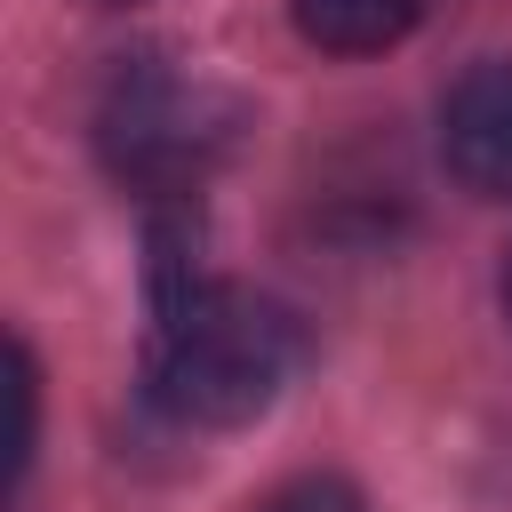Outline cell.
I'll list each match as a JSON object with an SVG mask.
<instances>
[{"instance_id": "8", "label": "cell", "mask_w": 512, "mask_h": 512, "mask_svg": "<svg viewBox=\"0 0 512 512\" xmlns=\"http://www.w3.org/2000/svg\"><path fill=\"white\" fill-rule=\"evenodd\" d=\"M88 8H136V0H88Z\"/></svg>"}, {"instance_id": "5", "label": "cell", "mask_w": 512, "mask_h": 512, "mask_svg": "<svg viewBox=\"0 0 512 512\" xmlns=\"http://www.w3.org/2000/svg\"><path fill=\"white\" fill-rule=\"evenodd\" d=\"M32 432H40V368L24 336H8V488H24L32 472Z\"/></svg>"}, {"instance_id": "6", "label": "cell", "mask_w": 512, "mask_h": 512, "mask_svg": "<svg viewBox=\"0 0 512 512\" xmlns=\"http://www.w3.org/2000/svg\"><path fill=\"white\" fill-rule=\"evenodd\" d=\"M256 512H368V504H360V488L336 480V472H296V480H280Z\"/></svg>"}, {"instance_id": "7", "label": "cell", "mask_w": 512, "mask_h": 512, "mask_svg": "<svg viewBox=\"0 0 512 512\" xmlns=\"http://www.w3.org/2000/svg\"><path fill=\"white\" fill-rule=\"evenodd\" d=\"M504 320H512V256H504Z\"/></svg>"}, {"instance_id": "1", "label": "cell", "mask_w": 512, "mask_h": 512, "mask_svg": "<svg viewBox=\"0 0 512 512\" xmlns=\"http://www.w3.org/2000/svg\"><path fill=\"white\" fill-rule=\"evenodd\" d=\"M304 360V328L288 304L232 288V280H184L152 296V352H144V392L168 424L192 432H232L256 424Z\"/></svg>"}, {"instance_id": "4", "label": "cell", "mask_w": 512, "mask_h": 512, "mask_svg": "<svg viewBox=\"0 0 512 512\" xmlns=\"http://www.w3.org/2000/svg\"><path fill=\"white\" fill-rule=\"evenodd\" d=\"M416 0H296V32L328 56H376L392 40H408Z\"/></svg>"}, {"instance_id": "2", "label": "cell", "mask_w": 512, "mask_h": 512, "mask_svg": "<svg viewBox=\"0 0 512 512\" xmlns=\"http://www.w3.org/2000/svg\"><path fill=\"white\" fill-rule=\"evenodd\" d=\"M96 144H104V168L120 184H136L152 200H176L224 152V104L200 80H184L176 64L136 56V64H120V80L96 112Z\"/></svg>"}, {"instance_id": "3", "label": "cell", "mask_w": 512, "mask_h": 512, "mask_svg": "<svg viewBox=\"0 0 512 512\" xmlns=\"http://www.w3.org/2000/svg\"><path fill=\"white\" fill-rule=\"evenodd\" d=\"M440 160L464 192L512 200V56H480L440 96Z\"/></svg>"}]
</instances>
